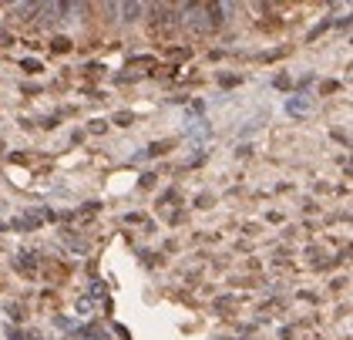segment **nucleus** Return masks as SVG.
Returning a JSON list of instances; mask_svg holds the SVG:
<instances>
[{
  "label": "nucleus",
  "instance_id": "1",
  "mask_svg": "<svg viewBox=\"0 0 353 340\" xmlns=\"http://www.w3.org/2000/svg\"><path fill=\"white\" fill-rule=\"evenodd\" d=\"M306 108H310L306 98H289V101H286V111L289 115H306Z\"/></svg>",
  "mask_w": 353,
  "mask_h": 340
},
{
  "label": "nucleus",
  "instance_id": "2",
  "mask_svg": "<svg viewBox=\"0 0 353 340\" xmlns=\"http://www.w3.org/2000/svg\"><path fill=\"white\" fill-rule=\"evenodd\" d=\"M138 4H125V7H121V14H125V20H135V14H138Z\"/></svg>",
  "mask_w": 353,
  "mask_h": 340
},
{
  "label": "nucleus",
  "instance_id": "3",
  "mask_svg": "<svg viewBox=\"0 0 353 340\" xmlns=\"http://www.w3.org/2000/svg\"><path fill=\"white\" fill-rule=\"evenodd\" d=\"M54 51H61V54H64V51H71V41H67V37H54Z\"/></svg>",
  "mask_w": 353,
  "mask_h": 340
},
{
  "label": "nucleus",
  "instance_id": "4",
  "mask_svg": "<svg viewBox=\"0 0 353 340\" xmlns=\"http://www.w3.org/2000/svg\"><path fill=\"white\" fill-rule=\"evenodd\" d=\"M20 67H24V71H40V61H34V57H27V61H20Z\"/></svg>",
  "mask_w": 353,
  "mask_h": 340
},
{
  "label": "nucleus",
  "instance_id": "5",
  "mask_svg": "<svg viewBox=\"0 0 353 340\" xmlns=\"http://www.w3.org/2000/svg\"><path fill=\"white\" fill-rule=\"evenodd\" d=\"M172 145H175V142H158V145H152V155H161L165 148H172Z\"/></svg>",
  "mask_w": 353,
  "mask_h": 340
},
{
  "label": "nucleus",
  "instance_id": "6",
  "mask_svg": "<svg viewBox=\"0 0 353 340\" xmlns=\"http://www.w3.org/2000/svg\"><path fill=\"white\" fill-rule=\"evenodd\" d=\"M7 337H10V340H24V333L17 330V327H7Z\"/></svg>",
  "mask_w": 353,
  "mask_h": 340
},
{
  "label": "nucleus",
  "instance_id": "7",
  "mask_svg": "<svg viewBox=\"0 0 353 340\" xmlns=\"http://www.w3.org/2000/svg\"><path fill=\"white\" fill-rule=\"evenodd\" d=\"M31 340H40V337H31Z\"/></svg>",
  "mask_w": 353,
  "mask_h": 340
}]
</instances>
